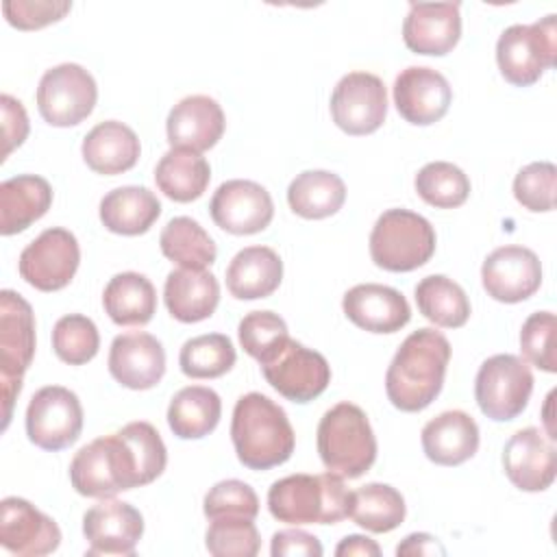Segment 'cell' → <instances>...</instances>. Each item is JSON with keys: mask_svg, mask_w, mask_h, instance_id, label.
I'll return each instance as SVG.
<instances>
[{"mask_svg": "<svg viewBox=\"0 0 557 557\" xmlns=\"http://www.w3.org/2000/svg\"><path fill=\"white\" fill-rule=\"evenodd\" d=\"M450 344L435 329H418L405 337L387 372L385 392L389 403L407 413L426 409L442 392Z\"/></svg>", "mask_w": 557, "mask_h": 557, "instance_id": "7a4b0ae2", "label": "cell"}, {"mask_svg": "<svg viewBox=\"0 0 557 557\" xmlns=\"http://www.w3.org/2000/svg\"><path fill=\"white\" fill-rule=\"evenodd\" d=\"M396 555H446V548L429 533H411L396 546Z\"/></svg>", "mask_w": 557, "mask_h": 557, "instance_id": "681fc988", "label": "cell"}, {"mask_svg": "<svg viewBox=\"0 0 557 557\" xmlns=\"http://www.w3.org/2000/svg\"><path fill=\"white\" fill-rule=\"evenodd\" d=\"M555 185H557V168L550 161H533L516 174L513 196L524 209L533 213L553 211Z\"/></svg>", "mask_w": 557, "mask_h": 557, "instance_id": "7bdbcfd3", "label": "cell"}, {"mask_svg": "<svg viewBox=\"0 0 557 557\" xmlns=\"http://www.w3.org/2000/svg\"><path fill=\"white\" fill-rule=\"evenodd\" d=\"M435 252L431 222L409 209H387L370 233V257L387 272H411L422 268Z\"/></svg>", "mask_w": 557, "mask_h": 557, "instance_id": "8992f818", "label": "cell"}, {"mask_svg": "<svg viewBox=\"0 0 557 557\" xmlns=\"http://www.w3.org/2000/svg\"><path fill=\"white\" fill-rule=\"evenodd\" d=\"M102 307L117 326L148 324L157 311L154 285L139 272H120L107 283Z\"/></svg>", "mask_w": 557, "mask_h": 557, "instance_id": "4dcf8cb0", "label": "cell"}, {"mask_svg": "<svg viewBox=\"0 0 557 557\" xmlns=\"http://www.w3.org/2000/svg\"><path fill=\"white\" fill-rule=\"evenodd\" d=\"M481 281L487 296L498 302H522L542 285V263L531 248L500 246L481 265Z\"/></svg>", "mask_w": 557, "mask_h": 557, "instance_id": "2e32d148", "label": "cell"}, {"mask_svg": "<svg viewBox=\"0 0 557 557\" xmlns=\"http://www.w3.org/2000/svg\"><path fill=\"white\" fill-rule=\"evenodd\" d=\"M242 348L259 363L268 361L287 339V324L274 311H250L237 326Z\"/></svg>", "mask_w": 557, "mask_h": 557, "instance_id": "b9f144b4", "label": "cell"}, {"mask_svg": "<svg viewBox=\"0 0 557 557\" xmlns=\"http://www.w3.org/2000/svg\"><path fill=\"white\" fill-rule=\"evenodd\" d=\"M222 416L218 392L205 385H187L178 389L168 407V424L181 440H200L209 435Z\"/></svg>", "mask_w": 557, "mask_h": 557, "instance_id": "d6a6232c", "label": "cell"}, {"mask_svg": "<svg viewBox=\"0 0 557 557\" xmlns=\"http://www.w3.org/2000/svg\"><path fill=\"white\" fill-rule=\"evenodd\" d=\"M52 348L61 361L70 366H83L98 355V326L83 313H67L59 318L52 329Z\"/></svg>", "mask_w": 557, "mask_h": 557, "instance_id": "ab89813d", "label": "cell"}, {"mask_svg": "<svg viewBox=\"0 0 557 557\" xmlns=\"http://www.w3.org/2000/svg\"><path fill=\"white\" fill-rule=\"evenodd\" d=\"M318 453L329 472L344 479L366 474L376 459V437L366 411L355 403H337L318 424Z\"/></svg>", "mask_w": 557, "mask_h": 557, "instance_id": "5b68a950", "label": "cell"}, {"mask_svg": "<svg viewBox=\"0 0 557 557\" xmlns=\"http://www.w3.org/2000/svg\"><path fill=\"white\" fill-rule=\"evenodd\" d=\"M461 37L459 2H411L403 22L405 46L416 54L444 57Z\"/></svg>", "mask_w": 557, "mask_h": 557, "instance_id": "44dd1931", "label": "cell"}, {"mask_svg": "<svg viewBox=\"0 0 557 557\" xmlns=\"http://www.w3.org/2000/svg\"><path fill=\"white\" fill-rule=\"evenodd\" d=\"M61 544L59 524L33 503L7 496L0 503V546L17 557H41Z\"/></svg>", "mask_w": 557, "mask_h": 557, "instance_id": "e0dca14e", "label": "cell"}, {"mask_svg": "<svg viewBox=\"0 0 557 557\" xmlns=\"http://www.w3.org/2000/svg\"><path fill=\"white\" fill-rule=\"evenodd\" d=\"M168 463L159 431L144 420L85 444L70 463L72 487L81 496L111 498L152 483Z\"/></svg>", "mask_w": 557, "mask_h": 557, "instance_id": "6da1fadb", "label": "cell"}, {"mask_svg": "<svg viewBox=\"0 0 557 557\" xmlns=\"http://www.w3.org/2000/svg\"><path fill=\"white\" fill-rule=\"evenodd\" d=\"M0 111H2V139H4L0 159L4 161L13 148L24 144V139L28 135V115H26L22 102L9 94L0 96Z\"/></svg>", "mask_w": 557, "mask_h": 557, "instance_id": "7dc6e473", "label": "cell"}, {"mask_svg": "<svg viewBox=\"0 0 557 557\" xmlns=\"http://www.w3.org/2000/svg\"><path fill=\"white\" fill-rule=\"evenodd\" d=\"M557 22L546 15L533 24H513L496 41V63L503 78L516 87H529L555 65Z\"/></svg>", "mask_w": 557, "mask_h": 557, "instance_id": "ba28073f", "label": "cell"}, {"mask_svg": "<svg viewBox=\"0 0 557 557\" xmlns=\"http://www.w3.org/2000/svg\"><path fill=\"white\" fill-rule=\"evenodd\" d=\"M418 196L435 209L461 207L470 196V178L448 161H431L416 174Z\"/></svg>", "mask_w": 557, "mask_h": 557, "instance_id": "f35d334b", "label": "cell"}, {"mask_svg": "<svg viewBox=\"0 0 557 557\" xmlns=\"http://www.w3.org/2000/svg\"><path fill=\"white\" fill-rule=\"evenodd\" d=\"M453 102V89L433 67L411 65L394 81V104L403 120L416 126L440 122Z\"/></svg>", "mask_w": 557, "mask_h": 557, "instance_id": "ffe728a7", "label": "cell"}, {"mask_svg": "<svg viewBox=\"0 0 557 557\" xmlns=\"http://www.w3.org/2000/svg\"><path fill=\"white\" fill-rule=\"evenodd\" d=\"M159 246L165 259L191 270H205L218 257L213 237L187 215L172 218L163 226L159 235Z\"/></svg>", "mask_w": 557, "mask_h": 557, "instance_id": "8d00e7d4", "label": "cell"}, {"mask_svg": "<svg viewBox=\"0 0 557 557\" xmlns=\"http://www.w3.org/2000/svg\"><path fill=\"white\" fill-rule=\"evenodd\" d=\"M503 468L518 490L544 492L557 474L555 440L535 426L516 431L503 448Z\"/></svg>", "mask_w": 557, "mask_h": 557, "instance_id": "ac0fdd59", "label": "cell"}, {"mask_svg": "<svg viewBox=\"0 0 557 557\" xmlns=\"http://www.w3.org/2000/svg\"><path fill=\"white\" fill-rule=\"evenodd\" d=\"M202 511L209 520L220 516H242L255 520L259 513V498L248 483L239 479H226L215 483L205 494Z\"/></svg>", "mask_w": 557, "mask_h": 557, "instance_id": "f6af8a7d", "label": "cell"}, {"mask_svg": "<svg viewBox=\"0 0 557 557\" xmlns=\"http://www.w3.org/2000/svg\"><path fill=\"white\" fill-rule=\"evenodd\" d=\"M35 355V315L26 298L13 289L0 292V385L2 429L9 426L11 409L22 392V379Z\"/></svg>", "mask_w": 557, "mask_h": 557, "instance_id": "52a82bcc", "label": "cell"}, {"mask_svg": "<svg viewBox=\"0 0 557 557\" xmlns=\"http://www.w3.org/2000/svg\"><path fill=\"white\" fill-rule=\"evenodd\" d=\"M344 181L329 170H305L287 187L289 209L305 220H324L342 209Z\"/></svg>", "mask_w": 557, "mask_h": 557, "instance_id": "836d02e7", "label": "cell"}, {"mask_svg": "<svg viewBox=\"0 0 557 557\" xmlns=\"http://www.w3.org/2000/svg\"><path fill=\"white\" fill-rule=\"evenodd\" d=\"M83 431V407L78 396L63 385L37 389L26 407V435L44 450L72 446Z\"/></svg>", "mask_w": 557, "mask_h": 557, "instance_id": "8fae6325", "label": "cell"}, {"mask_svg": "<svg viewBox=\"0 0 557 557\" xmlns=\"http://www.w3.org/2000/svg\"><path fill=\"white\" fill-rule=\"evenodd\" d=\"M72 9V2L50 0H4L2 13L7 22L20 30H37L52 22L63 20Z\"/></svg>", "mask_w": 557, "mask_h": 557, "instance_id": "bcb514c9", "label": "cell"}, {"mask_svg": "<svg viewBox=\"0 0 557 557\" xmlns=\"http://www.w3.org/2000/svg\"><path fill=\"white\" fill-rule=\"evenodd\" d=\"M231 440L237 459L250 470H270L285 463L296 446V435L285 409L259 392H248L237 398L231 420Z\"/></svg>", "mask_w": 557, "mask_h": 557, "instance_id": "3957f363", "label": "cell"}, {"mask_svg": "<svg viewBox=\"0 0 557 557\" xmlns=\"http://www.w3.org/2000/svg\"><path fill=\"white\" fill-rule=\"evenodd\" d=\"M533 392L531 368L516 355L485 359L474 379V398L483 416L496 422L518 418Z\"/></svg>", "mask_w": 557, "mask_h": 557, "instance_id": "9c48e42d", "label": "cell"}, {"mask_svg": "<svg viewBox=\"0 0 557 557\" xmlns=\"http://www.w3.org/2000/svg\"><path fill=\"white\" fill-rule=\"evenodd\" d=\"M163 300L174 320L194 324L213 315L220 302V283L207 270L178 268L165 278Z\"/></svg>", "mask_w": 557, "mask_h": 557, "instance_id": "484cf974", "label": "cell"}, {"mask_svg": "<svg viewBox=\"0 0 557 557\" xmlns=\"http://www.w3.org/2000/svg\"><path fill=\"white\" fill-rule=\"evenodd\" d=\"M235 346L224 333H205L183 344L178 366L189 379H218L235 366Z\"/></svg>", "mask_w": 557, "mask_h": 557, "instance_id": "74e56055", "label": "cell"}, {"mask_svg": "<svg viewBox=\"0 0 557 557\" xmlns=\"http://www.w3.org/2000/svg\"><path fill=\"white\" fill-rule=\"evenodd\" d=\"M283 281V261L268 246L239 250L226 268V287L237 300L272 296Z\"/></svg>", "mask_w": 557, "mask_h": 557, "instance_id": "f1b7e54d", "label": "cell"}, {"mask_svg": "<svg viewBox=\"0 0 557 557\" xmlns=\"http://www.w3.org/2000/svg\"><path fill=\"white\" fill-rule=\"evenodd\" d=\"M520 348L524 359L535 368L544 372H557L553 311H535L524 320L520 331Z\"/></svg>", "mask_w": 557, "mask_h": 557, "instance_id": "ee69618b", "label": "cell"}, {"mask_svg": "<svg viewBox=\"0 0 557 557\" xmlns=\"http://www.w3.org/2000/svg\"><path fill=\"white\" fill-rule=\"evenodd\" d=\"M81 248L67 228L52 226L39 233L20 255V276L39 292H59L74 278Z\"/></svg>", "mask_w": 557, "mask_h": 557, "instance_id": "4fadbf2b", "label": "cell"}, {"mask_svg": "<svg viewBox=\"0 0 557 557\" xmlns=\"http://www.w3.org/2000/svg\"><path fill=\"white\" fill-rule=\"evenodd\" d=\"M109 372L128 389L154 387L165 374L163 344L146 331L117 335L109 348Z\"/></svg>", "mask_w": 557, "mask_h": 557, "instance_id": "7402d4cb", "label": "cell"}, {"mask_svg": "<svg viewBox=\"0 0 557 557\" xmlns=\"http://www.w3.org/2000/svg\"><path fill=\"white\" fill-rule=\"evenodd\" d=\"M422 450L437 466H459L479 448V426L461 409L442 411L422 429Z\"/></svg>", "mask_w": 557, "mask_h": 557, "instance_id": "d4e9b609", "label": "cell"}, {"mask_svg": "<svg viewBox=\"0 0 557 557\" xmlns=\"http://www.w3.org/2000/svg\"><path fill=\"white\" fill-rule=\"evenodd\" d=\"M211 181L209 161L194 150L170 148L154 168V183L174 202L200 198Z\"/></svg>", "mask_w": 557, "mask_h": 557, "instance_id": "1f68e13d", "label": "cell"}, {"mask_svg": "<svg viewBox=\"0 0 557 557\" xmlns=\"http://www.w3.org/2000/svg\"><path fill=\"white\" fill-rule=\"evenodd\" d=\"M52 187L44 176L17 174L0 183V233L15 235L46 215Z\"/></svg>", "mask_w": 557, "mask_h": 557, "instance_id": "83f0119b", "label": "cell"}, {"mask_svg": "<svg viewBox=\"0 0 557 557\" xmlns=\"http://www.w3.org/2000/svg\"><path fill=\"white\" fill-rule=\"evenodd\" d=\"M96 100V81L78 63H61L46 70L37 87L39 115L59 128L76 126L89 117Z\"/></svg>", "mask_w": 557, "mask_h": 557, "instance_id": "30bf717a", "label": "cell"}, {"mask_svg": "<svg viewBox=\"0 0 557 557\" xmlns=\"http://www.w3.org/2000/svg\"><path fill=\"white\" fill-rule=\"evenodd\" d=\"M83 159L89 170L104 176L128 172L139 161V137L135 131L117 120L96 124L83 139Z\"/></svg>", "mask_w": 557, "mask_h": 557, "instance_id": "4316f807", "label": "cell"}, {"mask_svg": "<svg viewBox=\"0 0 557 557\" xmlns=\"http://www.w3.org/2000/svg\"><path fill=\"white\" fill-rule=\"evenodd\" d=\"M209 213L215 226L231 235H255L270 226L274 218V202L263 185L246 178H233L213 191Z\"/></svg>", "mask_w": 557, "mask_h": 557, "instance_id": "9a60e30c", "label": "cell"}, {"mask_svg": "<svg viewBox=\"0 0 557 557\" xmlns=\"http://www.w3.org/2000/svg\"><path fill=\"white\" fill-rule=\"evenodd\" d=\"M159 215L161 202L148 187H115L100 200V222L115 235H141Z\"/></svg>", "mask_w": 557, "mask_h": 557, "instance_id": "f546056e", "label": "cell"}, {"mask_svg": "<svg viewBox=\"0 0 557 557\" xmlns=\"http://www.w3.org/2000/svg\"><path fill=\"white\" fill-rule=\"evenodd\" d=\"M259 366L265 381L292 403H309L331 383V366L324 355L292 337Z\"/></svg>", "mask_w": 557, "mask_h": 557, "instance_id": "7c38bea8", "label": "cell"}, {"mask_svg": "<svg viewBox=\"0 0 557 557\" xmlns=\"http://www.w3.org/2000/svg\"><path fill=\"white\" fill-rule=\"evenodd\" d=\"M87 555H133L144 535V518L131 503L102 498L83 516Z\"/></svg>", "mask_w": 557, "mask_h": 557, "instance_id": "d6986e66", "label": "cell"}, {"mask_svg": "<svg viewBox=\"0 0 557 557\" xmlns=\"http://www.w3.org/2000/svg\"><path fill=\"white\" fill-rule=\"evenodd\" d=\"M224 111L211 96L194 94L178 100L165 120L168 144L172 148L205 152L213 148L224 133Z\"/></svg>", "mask_w": 557, "mask_h": 557, "instance_id": "603a6c76", "label": "cell"}, {"mask_svg": "<svg viewBox=\"0 0 557 557\" xmlns=\"http://www.w3.org/2000/svg\"><path fill=\"white\" fill-rule=\"evenodd\" d=\"M350 490L344 476L324 474H289L272 483L268 490V509L272 518L285 524H335L348 518Z\"/></svg>", "mask_w": 557, "mask_h": 557, "instance_id": "277c9868", "label": "cell"}, {"mask_svg": "<svg viewBox=\"0 0 557 557\" xmlns=\"http://www.w3.org/2000/svg\"><path fill=\"white\" fill-rule=\"evenodd\" d=\"M337 557H350V555H366V557H379L381 548L374 540L366 537V535H346L337 548H335Z\"/></svg>", "mask_w": 557, "mask_h": 557, "instance_id": "f907efd6", "label": "cell"}, {"mask_svg": "<svg viewBox=\"0 0 557 557\" xmlns=\"http://www.w3.org/2000/svg\"><path fill=\"white\" fill-rule=\"evenodd\" d=\"M272 557H320L322 555V544L315 535L302 531V529H285L276 531L272 535L270 544Z\"/></svg>", "mask_w": 557, "mask_h": 557, "instance_id": "c3c4849f", "label": "cell"}, {"mask_svg": "<svg viewBox=\"0 0 557 557\" xmlns=\"http://www.w3.org/2000/svg\"><path fill=\"white\" fill-rule=\"evenodd\" d=\"M331 115L348 135L379 131L387 115V91L383 81L370 72H350L339 78L331 96Z\"/></svg>", "mask_w": 557, "mask_h": 557, "instance_id": "5bb4252c", "label": "cell"}, {"mask_svg": "<svg viewBox=\"0 0 557 557\" xmlns=\"http://www.w3.org/2000/svg\"><path fill=\"white\" fill-rule=\"evenodd\" d=\"M346 318L370 333H396L411 320L407 298L381 283H361L350 287L342 298Z\"/></svg>", "mask_w": 557, "mask_h": 557, "instance_id": "cb8c5ba5", "label": "cell"}, {"mask_svg": "<svg viewBox=\"0 0 557 557\" xmlns=\"http://www.w3.org/2000/svg\"><path fill=\"white\" fill-rule=\"evenodd\" d=\"M407 507L403 494L387 483H368L350 492L348 516L370 533H387L400 527Z\"/></svg>", "mask_w": 557, "mask_h": 557, "instance_id": "d590c367", "label": "cell"}, {"mask_svg": "<svg viewBox=\"0 0 557 557\" xmlns=\"http://www.w3.org/2000/svg\"><path fill=\"white\" fill-rule=\"evenodd\" d=\"M205 546L215 557H255L261 548V537L250 518L220 516L211 520Z\"/></svg>", "mask_w": 557, "mask_h": 557, "instance_id": "60d3db41", "label": "cell"}, {"mask_svg": "<svg viewBox=\"0 0 557 557\" xmlns=\"http://www.w3.org/2000/svg\"><path fill=\"white\" fill-rule=\"evenodd\" d=\"M413 296L420 313L442 329H459L470 318V300L463 287L444 274L424 276Z\"/></svg>", "mask_w": 557, "mask_h": 557, "instance_id": "e575fe53", "label": "cell"}]
</instances>
